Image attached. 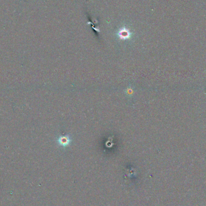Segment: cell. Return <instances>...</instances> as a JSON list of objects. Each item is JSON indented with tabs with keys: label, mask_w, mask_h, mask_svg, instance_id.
<instances>
[{
	"label": "cell",
	"mask_w": 206,
	"mask_h": 206,
	"mask_svg": "<svg viewBox=\"0 0 206 206\" xmlns=\"http://www.w3.org/2000/svg\"><path fill=\"white\" fill-rule=\"evenodd\" d=\"M71 142V138L69 135H64V136H60L57 140L58 143L63 147H68L70 144Z\"/></svg>",
	"instance_id": "obj_1"
}]
</instances>
